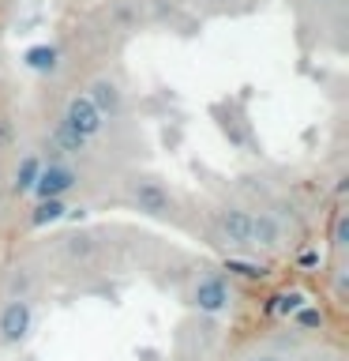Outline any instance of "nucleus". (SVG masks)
I'll list each match as a JSON object with an SVG mask.
<instances>
[{
    "instance_id": "1",
    "label": "nucleus",
    "mask_w": 349,
    "mask_h": 361,
    "mask_svg": "<svg viewBox=\"0 0 349 361\" xmlns=\"http://www.w3.org/2000/svg\"><path fill=\"white\" fill-rule=\"evenodd\" d=\"M79 169L64 158H42V169H38V180H34L30 196L34 200H68V192L79 188Z\"/></svg>"
},
{
    "instance_id": "2",
    "label": "nucleus",
    "mask_w": 349,
    "mask_h": 361,
    "mask_svg": "<svg viewBox=\"0 0 349 361\" xmlns=\"http://www.w3.org/2000/svg\"><path fill=\"white\" fill-rule=\"evenodd\" d=\"M233 301L236 293L222 275H199L191 282V309H199L203 316H229Z\"/></svg>"
},
{
    "instance_id": "3",
    "label": "nucleus",
    "mask_w": 349,
    "mask_h": 361,
    "mask_svg": "<svg viewBox=\"0 0 349 361\" xmlns=\"http://www.w3.org/2000/svg\"><path fill=\"white\" fill-rule=\"evenodd\" d=\"M34 331V305L30 298H8L0 305V343L19 346Z\"/></svg>"
},
{
    "instance_id": "4",
    "label": "nucleus",
    "mask_w": 349,
    "mask_h": 361,
    "mask_svg": "<svg viewBox=\"0 0 349 361\" xmlns=\"http://www.w3.org/2000/svg\"><path fill=\"white\" fill-rule=\"evenodd\" d=\"M128 200H132L135 211L151 214V219H169V214H173V196H169V188L162 185V180H154V177L132 180Z\"/></svg>"
},
{
    "instance_id": "5",
    "label": "nucleus",
    "mask_w": 349,
    "mask_h": 361,
    "mask_svg": "<svg viewBox=\"0 0 349 361\" xmlns=\"http://www.w3.org/2000/svg\"><path fill=\"white\" fill-rule=\"evenodd\" d=\"M68 128H72L75 135H83L87 143H94L101 132H106V117L94 109V102H90L87 94H72L64 106V117H61Z\"/></svg>"
},
{
    "instance_id": "6",
    "label": "nucleus",
    "mask_w": 349,
    "mask_h": 361,
    "mask_svg": "<svg viewBox=\"0 0 349 361\" xmlns=\"http://www.w3.org/2000/svg\"><path fill=\"white\" fill-rule=\"evenodd\" d=\"M83 94L94 102V109L106 117V124L109 121H120L124 117V109H128V98H124V90H120V83L113 75H98L94 83H90Z\"/></svg>"
},
{
    "instance_id": "7",
    "label": "nucleus",
    "mask_w": 349,
    "mask_h": 361,
    "mask_svg": "<svg viewBox=\"0 0 349 361\" xmlns=\"http://www.w3.org/2000/svg\"><path fill=\"white\" fill-rule=\"evenodd\" d=\"M281 245H286V226L278 222V214L252 211V237H248V248L274 252V248H281Z\"/></svg>"
},
{
    "instance_id": "8",
    "label": "nucleus",
    "mask_w": 349,
    "mask_h": 361,
    "mask_svg": "<svg viewBox=\"0 0 349 361\" xmlns=\"http://www.w3.org/2000/svg\"><path fill=\"white\" fill-rule=\"evenodd\" d=\"M214 226H218V233L229 245L248 248V237H252V211H244V207H222V211H214Z\"/></svg>"
},
{
    "instance_id": "9",
    "label": "nucleus",
    "mask_w": 349,
    "mask_h": 361,
    "mask_svg": "<svg viewBox=\"0 0 349 361\" xmlns=\"http://www.w3.org/2000/svg\"><path fill=\"white\" fill-rule=\"evenodd\" d=\"M23 68L34 75H56L64 68V53H61V45H53V42H34L23 49Z\"/></svg>"
},
{
    "instance_id": "10",
    "label": "nucleus",
    "mask_w": 349,
    "mask_h": 361,
    "mask_svg": "<svg viewBox=\"0 0 349 361\" xmlns=\"http://www.w3.org/2000/svg\"><path fill=\"white\" fill-rule=\"evenodd\" d=\"M87 151H90V143L83 140V135H75L64 121H56V128L49 135V158H64V162H72V158H83Z\"/></svg>"
},
{
    "instance_id": "11",
    "label": "nucleus",
    "mask_w": 349,
    "mask_h": 361,
    "mask_svg": "<svg viewBox=\"0 0 349 361\" xmlns=\"http://www.w3.org/2000/svg\"><path fill=\"white\" fill-rule=\"evenodd\" d=\"M68 214H72L68 200H34L30 226H34V230H45V226H56L61 219H68Z\"/></svg>"
},
{
    "instance_id": "12",
    "label": "nucleus",
    "mask_w": 349,
    "mask_h": 361,
    "mask_svg": "<svg viewBox=\"0 0 349 361\" xmlns=\"http://www.w3.org/2000/svg\"><path fill=\"white\" fill-rule=\"evenodd\" d=\"M38 169H42V158H38V154L19 158L15 173H11V192H15V196H30L34 180H38Z\"/></svg>"
},
{
    "instance_id": "13",
    "label": "nucleus",
    "mask_w": 349,
    "mask_h": 361,
    "mask_svg": "<svg viewBox=\"0 0 349 361\" xmlns=\"http://www.w3.org/2000/svg\"><path fill=\"white\" fill-rule=\"evenodd\" d=\"M300 305H308V301H304V293L300 290H286V293H278V298H274V312L278 316H293Z\"/></svg>"
},
{
    "instance_id": "14",
    "label": "nucleus",
    "mask_w": 349,
    "mask_h": 361,
    "mask_svg": "<svg viewBox=\"0 0 349 361\" xmlns=\"http://www.w3.org/2000/svg\"><path fill=\"white\" fill-rule=\"evenodd\" d=\"M331 241H334V248H349V211H338L334 230H331Z\"/></svg>"
},
{
    "instance_id": "15",
    "label": "nucleus",
    "mask_w": 349,
    "mask_h": 361,
    "mask_svg": "<svg viewBox=\"0 0 349 361\" xmlns=\"http://www.w3.org/2000/svg\"><path fill=\"white\" fill-rule=\"evenodd\" d=\"M293 320H297L300 327H323V312L315 309V305H300V309L293 312Z\"/></svg>"
},
{
    "instance_id": "16",
    "label": "nucleus",
    "mask_w": 349,
    "mask_h": 361,
    "mask_svg": "<svg viewBox=\"0 0 349 361\" xmlns=\"http://www.w3.org/2000/svg\"><path fill=\"white\" fill-rule=\"evenodd\" d=\"M248 361H289L286 354H278V350H259V354H252Z\"/></svg>"
},
{
    "instance_id": "17",
    "label": "nucleus",
    "mask_w": 349,
    "mask_h": 361,
    "mask_svg": "<svg viewBox=\"0 0 349 361\" xmlns=\"http://www.w3.org/2000/svg\"><path fill=\"white\" fill-rule=\"evenodd\" d=\"M312 4H319V8H334V4H342V0H312Z\"/></svg>"
}]
</instances>
